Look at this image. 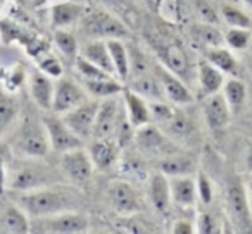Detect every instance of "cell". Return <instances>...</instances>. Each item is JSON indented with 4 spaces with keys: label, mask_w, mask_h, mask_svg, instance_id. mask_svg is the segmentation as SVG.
Here are the masks:
<instances>
[{
    "label": "cell",
    "mask_w": 252,
    "mask_h": 234,
    "mask_svg": "<svg viewBox=\"0 0 252 234\" xmlns=\"http://www.w3.org/2000/svg\"><path fill=\"white\" fill-rule=\"evenodd\" d=\"M137 143L140 148L144 150H159L164 143V136L162 133L158 130L156 126H151V124H142L138 126L137 131Z\"/></svg>",
    "instance_id": "d4e9b609"
},
{
    "label": "cell",
    "mask_w": 252,
    "mask_h": 234,
    "mask_svg": "<svg viewBox=\"0 0 252 234\" xmlns=\"http://www.w3.org/2000/svg\"><path fill=\"white\" fill-rule=\"evenodd\" d=\"M105 43H107V49H109V53H111L116 73H118L123 79L130 78V53H128L126 47L123 45L118 38H111Z\"/></svg>",
    "instance_id": "44dd1931"
},
{
    "label": "cell",
    "mask_w": 252,
    "mask_h": 234,
    "mask_svg": "<svg viewBox=\"0 0 252 234\" xmlns=\"http://www.w3.org/2000/svg\"><path fill=\"white\" fill-rule=\"evenodd\" d=\"M226 42L233 49H245L251 43V33L247 28H233L226 33Z\"/></svg>",
    "instance_id": "ab89813d"
},
{
    "label": "cell",
    "mask_w": 252,
    "mask_h": 234,
    "mask_svg": "<svg viewBox=\"0 0 252 234\" xmlns=\"http://www.w3.org/2000/svg\"><path fill=\"white\" fill-rule=\"evenodd\" d=\"M83 102H87V95L74 81L61 79L57 86H54L52 110L56 114H66L71 108L81 105Z\"/></svg>",
    "instance_id": "9c48e42d"
},
{
    "label": "cell",
    "mask_w": 252,
    "mask_h": 234,
    "mask_svg": "<svg viewBox=\"0 0 252 234\" xmlns=\"http://www.w3.org/2000/svg\"><path fill=\"white\" fill-rule=\"evenodd\" d=\"M169 198H171V189H169L168 179L162 174H156L151 179V200L152 205L159 210L164 212L169 205Z\"/></svg>",
    "instance_id": "603a6c76"
},
{
    "label": "cell",
    "mask_w": 252,
    "mask_h": 234,
    "mask_svg": "<svg viewBox=\"0 0 252 234\" xmlns=\"http://www.w3.org/2000/svg\"><path fill=\"white\" fill-rule=\"evenodd\" d=\"M245 167H247V171L252 172V145L249 147V150H247V157H245Z\"/></svg>",
    "instance_id": "f6af8a7d"
},
{
    "label": "cell",
    "mask_w": 252,
    "mask_h": 234,
    "mask_svg": "<svg viewBox=\"0 0 252 234\" xmlns=\"http://www.w3.org/2000/svg\"><path fill=\"white\" fill-rule=\"evenodd\" d=\"M81 57H85L87 60H90L92 64L98 66L100 69H104L105 73L112 74L116 73L114 64H112L111 53H109L107 43H104L102 40H92L81 50Z\"/></svg>",
    "instance_id": "9a60e30c"
},
{
    "label": "cell",
    "mask_w": 252,
    "mask_h": 234,
    "mask_svg": "<svg viewBox=\"0 0 252 234\" xmlns=\"http://www.w3.org/2000/svg\"><path fill=\"white\" fill-rule=\"evenodd\" d=\"M119 115H121V108H119V102L116 98H109L104 100L97 108V115H95V124H94V136L97 140L100 138H111L116 133V126H118Z\"/></svg>",
    "instance_id": "30bf717a"
},
{
    "label": "cell",
    "mask_w": 252,
    "mask_h": 234,
    "mask_svg": "<svg viewBox=\"0 0 252 234\" xmlns=\"http://www.w3.org/2000/svg\"><path fill=\"white\" fill-rule=\"evenodd\" d=\"M164 124H166V131H168L171 136L187 138L192 134V123H190V119L183 112L173 110L168 119L164 121Z\"/></svg>",
    "instance_id": "83f0119b"
},
{
    "label": "cell",
    "mask_w": 252,
    "mask_h": 234,
    "mask_svg": "<svg viewBox=\"0 0 252 234\" xmlns=\"http://www.w3.org/2000/svg\"><path fill=\"white\" fill-rule=\"evenodd\" d=\"M199 81L200 86L207 93H216L223 84V71H220L211 62H200L199 64Z\"/></svg>",
    "instance_id": "cb8c5ba5"
},
{
    "label": "cell",
    "mask_w": 252,
    "mask_h": 234,
    "mask_svg": "<svg viewBox=\"0 0 252 234\" xmlns=\"http://www.w3.org/2000/svg\"><path fill=\"white\" fill-rule=\"evenodd\" d=\"M85 86L87 90L90 91L92 95L95 97H112V95L119 93L121 91V86L118 83L112 81V78H107V79H95V81H90V79H85Z\"/></svg>",
    "instance_id": "1f68e13d"
},
{
    "label": "cell",
    "mask_w": 252,
    "mask_h": 234,
    "mask_svg": "<svg viewBox=\"0 0 252 234\" xmlns=\"http://www.w3.org/2000/svg\"><path fill=\"white\" fill-rule=\"evenodd\" d=\"M118 141L111 138H100L90 148V157L95 167L107 169L112 165V162L118 157Z\"/></svg>",
    "instance_id": "2e32d148"
},
{
    "label": "cell",
    "mask_w": 252,
    "mask_h": 234,
    "mask_svg": "<svg viewBox=\"0 0 252 234\" xmlns=\"http://www.w3.org/2000/svg\"><path fill=\"white\" fill-rule=\"evenodd\" d=\"M156 76H158L159 83H161L162 90H164L166 98H169L175 104H190L193 100L190 90L178 79V78L171 76L168 71H164L162 67H154Z\"/></svg>",
    "instance_id": "5bb4252c"
},
{
    "label": "cell",
    "mask_w": 252,
    "mask_h": 234,
    "mask_svg": "<svg viewBox=\"0 0 252 234\" xmlns=\"http://www.w3.org/2000/svg\"><path fill=\"white\" fill-rule=\"evenodd\" d=\"M42 69L43 73H49V74H54V76H59L61 74V66L57 60L50 59V60H45V62L42 64Z\"/></svg>",
    "instance_id": "7bdbcfd3"
},
{
    "label": "cell",
    "mask_w": 252,
    "mask_h": 234,
    "mask_svg": "<svg viewBox=\"0 0 252 234\" xmlns=\"http://www.w3.org/2000/svg\"><path fill=\"white\" fill-rule=\"evenodd\" d=\"M199 195H200V200L204 203H209L211 198H213V191H211V184L202 174L199 176Z\"/></svg>",
    "instance_id": "b9f144b4"
},
{
    "label": "cell",
    "mask_w": 252,
    "mask_h": 234,
    "mask_svg": "<svg viewBox=\"0 0 252 234\" xmlns=\"http://www.w3.org/2000/svg\"><path fill=\"white\" fill-rule=\"evenodd\" d=\"M52 181V172L36 164H21L9 172V188L18 191H33L49 184Z\"/></svg>",
    "instance_id": "277c9868"
},
{
    "label": "cell",
    "mask_w": 252,
    "mask_h": 234,
    "mask_svg": "<svg viewBox=\"0 0 252 234\" xmlns=\"http://www.w3.org/2000/svg\"><path fill=\"white\" fill-rule=\"evenodd\" d=\"M81 31L87 38L100 40V38H121L126 35V28L105 12H92L81 21Z\"/></svg>",
    "instance_id": "3957f363"
},
{
    "label": "cell",
    "mask_w": 252,
    "mask_h": 234,
    "mask_svg": "<svg viewBox=\"0 0 252 234\" xmlns=\"http://www.w3.org/2000/svg\"><path fill=\"white\" fill-rule=\"evenodd\" d=\"M193 36L202 43L204 47H209V49H216L223 43L220 31L216 28L209 25H197L193 26Z\"/></svg>",
    "instance_id": "d6a6232c"
},
{
    "label": "cell",
    "mask_w": 252,
    "mask_h": 234,
    "mask_svg": "<svg viewBox=\"0 0 252 234\" xmlns=\"http://www.w3.org/2000/svg\"><path fill=\"white\" fill-rule=\"evenodd\" d=\"M32 95L33 100L43 108H52V100H54V84L50 83V79L45 76V73L35 71L32 74Z\"/></svg>",
    "instance_id": "e0dca14e"
},
{
    "label": "cell",
    "mask_w": 252,
    "mask_h": 234,
    "mask_svg": "<svg viewBox=\"0 0 252 234\" xmlns=\"http://www.w3.org/2000/svg\"><path fill=\"white\" fill-rule=\"evenodd\" d=\"M249 191H251V196H252V178L249 179Z\"/></svg>",
    "instance_id": "bcb514c9"
},
{
    "label": "cell",
    "mask_w": 252,
    "mask_h": 234,
    "mask_svg": "<svg viewBox=\"0 0 252 234\" xmlns=\"http://www.w3.org/2000/svg\"><path fill=\"white\" fill-rule=\"evenodd\" d=\"M204 115L206 121L209 124V128L213 130H223L230 121V107L228 102L223 95L211 93V97L204 102Z\"/></svg>",
    "instance_id": "4fadbf2b"
},
{
    "label": "cell",
    "mask_w": 252,
    "mask_h": 234,
    "mask_svg": "<svg viewBox=\"0 0 252 234\" xmlns=\"http://www.w3.org/2000/svg\"><path fill=\"white\" fill-rule=\"evenodd\" d=\"M56 43L61 49V52L67 57H74L78 50V43L74 35H71L69 31H64V29H57L56 31Z\"/></svg>",
    "instance_id": "8d00e7d4"
},
{
    "label": "cell",
    "mask_w": 252,
    "mask_h": 234,
    "mask_svg": "<svg viewBox=\"0 0 252 234\" xmlns=\"http://www.w3.org/2000/svg\"><path fill=\"white\" fill-rule=\"evenodd\" d=\"M224 198H226L228 215H230L235 229L238 233H252V215L251 208H249L247 193H245L240 179L233 178L228 181Z\"/></svg>",
    "instance_id": "7a4b0ae2"
},
{
    "label": "cell",
    "mask_w": 252,
    "mask_h": 234,
    "mask_svg": "<svg viewBox=\"0 0 252 234\" xmlns=\"http://www.w3.org/2000/svg\"><path fill=\"white\" fill-rule=\"evenodd\" d=\"M131 88H133V91H137V93L144 95V97H149V98H154V100H162V98L166 97L158 76H154L152 73L133 76Z\"/></svg>",
    "instance_id": "d6986e66"
},
{
    "label": "cell",
    "mask_w": 252,
    "mask_h": 234,
    "mask_svg": "<svg viewBox=\"0 0 252 234\" xmlns=\"http://www.w3.org/2000/svg\"><path fill=\"white\" fill-rule=\"evenodd\" d=\"M130 73L133 74V76L151 73V64H149V59L142 52H138V50H131V53H130Z\"/></svg>",
    "instance_id": "f35d334b"
},
{
    "label": "cell",
    "mask_w": 252,
    "mask_h": 234,
    "mask_svg": "<svg viewBox=\"0 0 252 234\" xmlns=\"http://www.w3.org/2000/svg\"><path fill=\"white\" fill-rule=\"evenodd\" d=\"M19 152H23L25 155H32V157H43L47 155L50 147L49 136H47L45 126H38L35 123H28L21 130V134L18 138L16 143Z\"/></svg>",
    "instance_id": "ba28073f"
},
{
    "label": "cell",
    "mask_w": 252,
    "mask_h": 234,
    "mask_svg": "<svg viewBox=\"0 0 252 234\" xmlns=\"http://www.w3.org/2000/svg\"><path fill=\"white\" fill-rule=\"evenodd\" d=\"M193 9H195L197 16L207 25H218V21H220L216 9L213 7L209 0H193Z\"/></svg>",
    "instance_id": "74e56055"
},
{
    "label": "cell",
    "mask_w": 252,
    "mask_h": 234,
    "mask_svg": "<svg viewBox=\"0 0 252 234\" xmlns=\"http://www.w3.org/2000/svg\"><path fill=\"white\" fill-rule=\"evenodd\" d=\"M43 126H45L47 136H49L50 147L56 152H69L81 147V138H78L69 128L66 126L63 119H59L56 114H49L43 117Z\"/></svg>",
    "instance_id": "5b68a950"
},
{
    "label": "cell",
    "mask_w": 252,
    "mask_h": 234,
    "mask_svg": "<svg viewBox=\"0 0 252 234\" xmlns=\"http://www.w3.org/2000/svg\"><path fill=\"white\" fill-rule=\"evenodd\" d=\"M61 167L63 172L76 184H83L88 182L94 174V162L92 157L83 152L81 148H74V150L64 152L63 160H61Z\"/></svg>",
    "instance_id": "52a82bcc"
},
{
    "label": "cell",
    "mask_w": 252,
    "mask_h": 234,
    "mask_svg": "<svg viewBox=\"0 0 252 234\" xmlns=\"http://www.w3.org/2000/svg\"><path fill=\"white\" fill-rule=\"evenodd\" d=\"M125 100L128 105V114H130V121L135 126H142L147 124L151 121V110H149L147 104L140 98V95H137L135 91H126Z\"/></svg>",
    "instance_id": "7402d4cb"
},
{
    "label": "cell",
    "mask_w": 252,
    "mask_h": 234,
    "mask_svg": "<svg viewBox=\"0 0 252 234\" xmlns=\"http://www.w3.org/2000/svg\"><path fill=\"white\" fill-rule=\"evenodd\" d=\"M0 226H2V229L5 233L11 234H25L30 231L28 217L18 207H9L5 210L4 215H2V220H0Z\"/></svg>",
    "instance_id": "ffe728a7"
},
{
    "label": "cell",
    "mask_w": 252,
    "mask_h": 234,
    "mask_svg": "<svg viewBox=\"0 0 252 234\" xmlns=\"http://www.w3.org/2000/svg\"><path fill=\"white\" fill-rule=\"evenodd\" d=\"M76 66L85 79L95 81V79H107V78H111V74L105 73L104 69H100V67L95 66V64H92L90 60H87L85 57H78Z\"/></svg>",
    "instance_id": "e575fe53"
},
{
    "label": "cell",
    "mask_w": 252,
    "mask_h": 234,
    "mask_svg": "<svg viewBox=\"0 0 252 234\" xmlns=\"http://www.w3.org/2000/svg\"><path fill=\"white\" fill-rule=\"evenodd\" d=\"M197 227H199V233H202V234H216V233H220V229H218V224H216V219H214L211 213H200L199 222H197Z\"/></svg>",
    "instance_id": "60d3db41"
},
{
    "label": "cell",
    "mask_w": 252,
    "mask_h": 234,
    "mask_svg": "<svg viewBox=\"0 0 252 234\" xmlns=\"http://www.w3.org/2000/svg\"><path fill=\"white\" fill-rule=\"evenodd\" d=\"M169 189H171L173 202L178 203V205L190 207L195 202V182L190 178L176 176V178L169 182Z\"/></svg>",
    "instance_id": "ac0fdd59"
},
{
    "label": "cell",
    "mask_w": 252,
    "mask_h": 234,
    "mask_svg": "<svg viewBox=\"0 0 252 234\" xmlns=\"http://www.w3.org/2000/svg\"><path fill=\"white\" fill-rule=\"evenodd\" d=\"M42 229L45 233H56V234H76L85 233L88 227V220L83 215L78 213H63V215H50L47 220L40 222Z\"/></svg>",
    "instance_id": "8fae6325"
},
{
    "label": "cell",
    "mask_w": 252,
    "mask_h": 234,
    "mask_svg": "<svg viewBox=\"0 0 252 234\" xmlns=\"http://www.w3.org/2000/svg\"><path fill=\"white\" fill-rule=\"evenodd\" d=\"M18 203L26 213L33 217H47L63 213L78 203L73 193L66 189H33L18 196Z\"/></svg>",
    "instance_id": "6da1fadb"
},
{
    "label": "cell",
    "mask_w": 252,
    "mask_h": 234,
    "mask_svg": "<svg viewBox=\"0 0 252 234\" xmlns=\"http://www.w3.org/2000/svg\"><path fill=\"white\" fill-rule=\"evenodd\" d=\"M166 64H168L169 69L175 74H178V76H183V78L189 76L190 62L182 47L169 45L168 49H166Z\"/></svg>",
    "instance_id": "484cf974"
},
{
    "label": "cell",
    "mask_w": 252,
    "mask_h": 234,
    "mask_svg": "<svg viewBox=\"0 0 252 234\" xmlns=\"http://www.w3.org/2000/svg\"><path fill=\"white\" fill-rule=\"evenodd\" d=\"M173 233L175 234H192L193 229H192V224L187 222V220H178L173 227Z\"/></svg>",
    "instance_id": "ee69618b"
},
{
    "label": "cell",
    "mask_w": 252,
    "mask_h": 234,
    "mask_svg": "<svg viewBox=\"0 0 252 234\" xmlns=\"http://www.w3.org/2000/svg\"><path fill=\"white\" fill-rule=\"evenodd\" d=\"M81 16V7L76 4H57L52 9V21L56 26H67Z\"/></svg>",
    "instance_id": "f546056e"
},
{
    "label": "cell",
    "mask_w": 252,
    "mask_h": 234,
    "mask_svg": "<svg viewBox=\"0 0 252 234\" xmlns=\"http://www.w3.org/2000/svg\"><path fill=\"white\" fill-rule=\"evenodd\" d=\"M251 49H252V36H251Z\"/></svg>",
    "instance_id": "c3c4849f"
},
{
    "label": "cell",
    "mask_w": 252,
    "mask_h": 234,
    "mask_svg": "<svg viewBox=\"0 0 252 234\" xmlns=\"http://www.w3.org/2000/svg\"><path fill=\"white\" fill-rule=\"evenodd\" d=\"M221 12H223L224 21L230 26H233V28H249V26H251V19H249L240 9L233 7V5L224 4L223 7H221Z\"/></svg>",
    "instance_id": "d590c367"
},
{
    "label": "cell",
    "mask_w": 252,
    "mask_h": 234,
    "mask_svg": "<svg viewBox=\"0 0 252 234\" xmlns=\"http://www.w3.org/2000/svg\"><path fill=\"white\" fill-rule=\"evenodd\" d=\"M207 60H209L213 66H216L220 71H223V73H235V71L238 69L237 60L233 59V55H231L228 50L220 49V47L211 49L209 52H207Z\"/></svg>",
    "instance_id": "4dcf8cb0"
},
{
    "label": "cell",
    "mask_w": 252,
    "mask_h": 234,
    "mask_svg": "<svg viewBox=\"0 0 252 234\" xmlns=\"http://www.w3.org/2000/svg\"><path fill=\"white\" fill-rule=\"evenodd\" d=\"M245 95H247V90H245V84L238 79H230L224 86V98L228 102V107H230V112L237 114V112L242 110L245 102Z\"/></svg>",
    "instance_id": "f1b7e54d"
},
{
    "label": "cell",
    "mask_w": 252,
    "mask_h": 234,
    "mask_svg": "<svg viewBox=\"0 0 252 234\" xmlns=\"http://www.w3.org/2000/svg\"><path fill=\"white\" fill-rule=\"evenodd\" d=\"M107 198L114 210L121 213H131L138 210V198L135 189L125 181H112L107 189Z\"/></svg>",
    "instance_id": "7c38bea8"
},
{
    "label": "cell",
    "mask_w": 252,
    "mask_h": 234,
    "mask_svg": "<svg viewBox=\"0 0 252 234\" xmlns=\"http://www.w3.org/2000/svg\"><path fill=\"white\" fill-rule=\"evenodd\" d=\"M2 2H4V0H0V5H2Z\"/></svg>",
    "instance_id": "681fc988"
},
{
    "label": "cell",
    "mask_w": 252,
    "mask_h": 234,
    "mask_svg": "<svg viewBox=\"0 0 252 234\" xmlns=\"http://www.w3.org/2000/svg\"><path fill=\"white\" fill-rule=\"evenodd\" d=\"M245 2H247L249 5H252V0H245Z\"/></svg>",
    "instance_id": "7dc6e473"
},
{
    "label": "cell",
    "mask_w": 252,
    "mask_h": 234,
    "mask_svg": "<svg viewBox=\"0 0 252 234\" xmlns=\"http://www.w3.org/2000/svg\"><path fill=\"white\" fill-rule=\"evenodd\" d=\"M16 112H18L16 102L7 95L0 93V134L11 126V123L16 117Z\"/></svg>",
    "instance_id": "836d02e7"
},
{
    "label": "cell",
    "mask_w": 252,
    "mask_h": 234,
    "mask_svg": "<svg viewBox=\"0 0 252 234\" xmlns=\"http://www.w3.org/2000/svg\"><path fill=\"white\" fill-rule=\"evenodd\" d=\"M97 108H98L97 102H83L81 105H78V107L71 108L69 112H66L63 121L78 138L85 140V138L92 136V133H94Z\"/></svg>",
    "instance_id": "8992f818"
},
{
    "label": "cell",
    "mask_w": 252,
    "mask_h": 234,
    "mask_svg": "<svg viewBox=\"0 0 252 234\" xmlns=\"http://www.w3.org/2000/svg\"><path fill=\"white\" fill-rule=\"evenodd\" d=\"M161 171L168 176H187L193 171V160L185 155H169L161 162Z\"/></svg>",
    "instance_id": "4316f807"
}]
</instances>
